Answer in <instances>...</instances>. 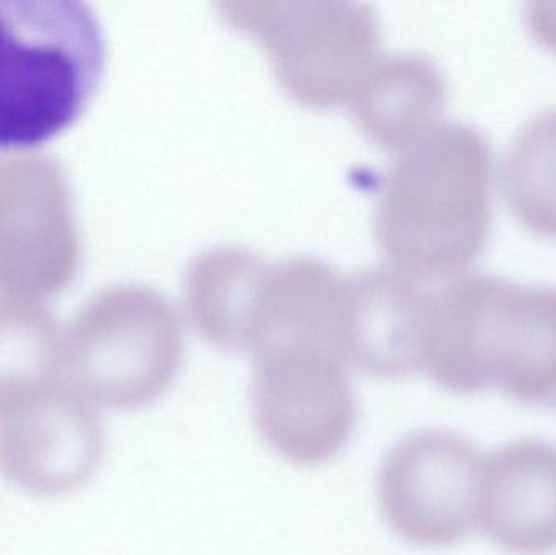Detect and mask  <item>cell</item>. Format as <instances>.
<instances>
[{
  "mask_svg": "<svg viewBox=\"0 0 556 555\" xmlns=\"http://www.w3.org/2000/svg\"><path fill=\"white\" fill-rule=\"evenodd\" d=\"M417 370L447 393L496 388L526 406L556 411V287L477 270L428 282Z\"/></svg>",
  "mask_w": 556,
  "mask_h": 555,
  "instance_id": "cell-1",
  "label": "cell"
},
{
  "mask_svg": "<svg viewBox=\"0 0 556 555\" xmlns=\"http://www.w3.org/2000/svg\"><path fill=\"white\" fill-rule=\"evenodd\" d=\"M493 152L472 124L440 121L397 150L375 234L389 266L421 280L469 269L492 231Z\"/></svg>",
  "mask_w": 556,
  "mask_h": 555,
  "instance_id": "cell-2",
  "label": "cell"
},
{
  "mask_svg": "<svg viewBox=\"0 0 556 555\" xmlns=\"http://www.w3.org/2000/svg\"><path fill=\"white\" fill-rule=\"evenodd\" d=\"M100 20L80 0H0V149L67 129L100 84Z\"/></svg>",
  "mask_w": 556,
  "mask_h": 555,
  "instance_id": "cell-3",
  "label": "cell"
},
{
  "mask_svg": "<svg viewBox=\"0 0 556 555\" xmlns=\"http://www.w3.org/2000/svg\"><path fill=\"white\" fill-rule=\"evenodd\" d=\"M185 362V328L172 300L143 283L94 293L64 331V380L94 406L146 409Z\"/></svg>",
  "mask_w": 556,
  "mask_h": 555,
  "instance_id": "cell-4",
  "label": "cell"
},
{
  "mask_svg": "<svg viewBox=\"0 0 556 555\" xmlns=\"http://www.w3.org/2000/svg\"><path fill=\"white\" fill-rule=\"evenodd\" d=\"M233 28L256 38L281 87L307 106L350 103L381 58L375 5L352 0L220 2Z\"/></svg>",
  "mask_w": 556,
  "mask_h": 555,
  "instance_id": "cell-5",
  "label": "cell"
},
{
  "mask_svg": "<svg viewBox=\"0 0 556 555\" xmlns=\"http://www.w3.org/2000/svg\"><path fill=\"white\" fill-rule=\"evenodd\" d=\"M251 411L263 442L296 466L332 462L349 445L358 420L349 367L314 345L254 355Z\"/></svg>",
  "mask_w": 556,
  "mask_h": 555,
  "instance_id": "cell-6",
  "label": "cell"
},
{
  "mask_svg": "<svg viewBox=\"0 0 556 555\" xmlns=\"http://www.w3.org/2000/svg\"><path fill=\"white\" fill-rule=\"evenodd\" d=\"M485 456L466 437L425 429L382 459L376 495L386 525L405 543L444 550L480 527Z\"/></svg>",
  "mask_w": 556,
  "mask_h": 555,
  "instance_id": "cell-7",
  "label": "cell"
},
{
  "mask_svg": "<svg viewBox=\"0 0 556 555\" xmlns=\"http://www.w3.org/2000/svg\"><path fill=\"white\" fill-rule=\"evenodd\" d=\"M80 254L61 163L42 153L0 155V295L45 302L72 282Z\"/></svg>",
  "mask_w": 556,
  "mask_h": 555,
  "instance_id": "cell-8",
  "label": "cell"
},
{
  "mask_svg": "<svg viewBox=\"0 0 556 555\" xmlns=\"http://www.w3.org/2000/svg\"><path fill=\"white\" fill-rule=\"evenodd\" d=\"M104 453L97 406L65 380L0 414V476L33 497L74 494L100 471Z\"/></svg>",
  "mask_w": 556,
  "mask_h": 555,
  "instance_id": "cell-9",
  "label": "cell"
},
{
  "mask_svg": "<svg viewBox=\"0 0 556 555\" xmlns=\"http://www.w3.org/2000/svg\"><path fill=\"white\" fill-rule=\"evenodd\" d=\"M480 527L505 553L556 551V445L521 439L485 456Z\"/></svg>",
  "mask_w": 556,
  "mask_h": 555,
  "instance_id": "cell-10",
  "label": "cell"
},
{
  "mask_svg": "<svg viewBox=\"0 0 556 555\" xmlns=\"http://www.w3.org/2000/svg\"><path fill=\"white\" fill-rule=\"evenodd\" d=\"M428 280L392 266L349 274L343 361L378 378L417 374L418 312Z\"/></svg>",
  "mask_w": 556,
  "mask_h": 555,
  "instance_id": "cell-11",
  "label": "cell"
},
{
  "mask_svg": "<svg viewBox=\"0 0 556 555\" xmlns=\"http://www.w3.org/2000/svg\"><path fill=\"white\" fill-rule=\"evenodd\" d=\"M446 103L440 67L427 55L399 52L381 54L349 104L375 142L397 152L443 121Z\"/></svg>",
  "mask_w": 556,
  "mask_h": 555,
  "instance_id": "cell-12",
  "label": "cell"
},
{
  "mask_svg": "<svg viewBox=\"0 0 556 555\" xmlns=\"http://www.w3.org/2000/svg\"><path fill=\"white\" fill-rule=\"evenodd\" d=\"M64 331L42 302L0 295V414L64 381Z\"/></svg>",
  "mask_w": 556,
  "mask_h": 555,
  "instance_id": "cell-13",
  "label": "cell"
},
{
  "mask_svg": "<svg viewBox=\"0 0 556 555\" xmlns=\"http://www.w3.org/2000/svg\"><path fill=\"white\" fill-rule=\"evenodd\" d=\"M502 191L516 220L556 240V108L532 117L509 146Z\"/></svg>",
  "mask_w": 556,
  "mask_h": 555,
  "instance_id": "cell-14",
  "label": "cell"
},
{
  "mask_svg": "<svg viewBox=\"0 0 556 555\" xmlns=\"http://www.w3.org/2000/svg\"><path fill=\"white\" fill-rule=\"evenodd\" d=\"M525 20L535 42L556 55V3H529Z\"/></svg>",
  "mask_w": 556,
  "mask_h": 555,
  "instance_id": "cell-15",
  "label": "cell"
}]
</instances>
